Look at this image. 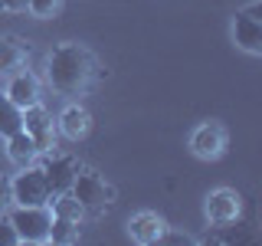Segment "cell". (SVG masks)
Listing matches in <instances>:
<instances>
[{"label": "cell", "mask_w": 262, "mask_h": 246, "mask_svg": "<svg viewBox=\"0 0 262 246\" xmlns=\"http://www.w3.org/2000/svg\"><path fill=\"white\" fill-rule=\"evenodd\" d=\"M62 10V0H30V13H36L39 20H49Z\"/></svg>", "instance_id": "ac0fdd59"}, {"label": "cell", "mask_w": 262, "mask_h": 246, "mask_svg": "<svg viewBox=\"0 0 262 246\" xmlns=\"http://www.w3.org/2000/svg\"><path fill=\"white\" fill-rule=\"evenodd\" d=\"M10 200H13V194H10V180H7V177H0V210H4Z\"/></svg>", "instance_id": "44dd1931"}, {"label": "cell", "mask_w": 262, "mask_h": 246, "mask_svg": "<svg viewBox=\"0 0 262 246\" xmlns=\"http://www.w3.org/2000/svg\"><path fill=\"white\" fill-rule=\"evenodd\" d=\"M49 240H53V243H76L79 240V223H76V220H66V217H53Z\"/></svg>", "instance_id": "e0dca14e"}, {"label": "cell", "mask_w": 262, "mask_h": 246, "mask_svg": "<svg viewBox=\"0 0 262 246\" xmlns=\"http://www.w3.org/2000/svg\"><path fill=\"white\" fill-rule=\"evenodd\" d=\"M82 203L72 197V191H66V194H59L53 200V217H66V220H76V223H82Z\"/></svg>", "instance_id": "2e32d148"}, {"label": "cell", "mask_w": 262, "mask_h": 246, "mask_svg": "<svg viewBox=\"0 0 262 246\" xmlns=\"http://www.w3.org/2000/svg\"><path fill=\"white\" fill-rule=\"evenodd\" d=\"M131 236H135L138 243H161V236H164V220L158 217V213H151V210H144V213H135L131 217Z\"/></svg>", "instance_id": "8fae6325"}, {"label": "cell", "mask_w": 262, "mask_h": 246, "mask_svg": "<svg viewBox=\"0 0 262 246\" xmlns=\"http://www.w3.org/2000/svg\"><path fill=\"white\" fill-rule=\"evenodd\" d=\"M79 161L76 158H69V154H59V158H53L43 168V174H46V184H49V191L53 194H66V191H72V184H76V177H79Z\"/></svg>", "instance_id": "9c48e42d"}, {"label": "cell", "mask_w": 262, "mask_h": 246, "mask_svg": "<svg viewBox=\"0 0 262 246\" xmlns=\"http://www.w3.org/2000/svg\"><path fill=\"white\" fill-rule=\"evenodd\" d=\"M89 125H92V118H89V112L82 109V105H69V109L59 115V131H62L66 138H72V141L85 138Z\"/></svg>", "instance_id": "7c38bea8"}, {"label": "cell", "mask_w": 262, "mask_h": 246, "mask_svg": "<svg viewBox=\"0 0 262 246\" xmlns=\"http://www.w3.org/2000/svg\"><path fill=\"white\" fill-rule=\"evenodd\" d=\"M27 59V46L20 43L16 36H0V72H16Z\"/></svg>", "instance_id": "5bb4252c"}, {"label": "cell", "mask_w": 262, "mask_h": 246, "mask_svg": "<svg viewBox=\"0 0 262 246\" xmlns=\"http://www.w3.org/2000/svg\"><path fill=\"white\" fill-rule=\"evenodd\" d=\"M20 236H16V227L10 223V217H0V246H16Z\"/></svg>", "instance_id": "d6986e66"}, {"label": "cell", "mask_w": 262, "mask_h": 246, "mask_svg": "<svg viewBox=\"0 0 262 246\" xmlns=\"http://www.w3.org/2000/svg\"><path fill=\"white\" fill-rule=\"evenodd\" d=\"M10 223L16 227L20 243H49L53 210L49 207H23V203H16V210L10 213Z\"/></svg>", "instance_id": "7a4b0ae2"}, {"label": "cell", "mask_w": 262, "mask_h": 246, "mask_svg": "<svg viewBox=\"0 0 262 246\" xmlns=\"http://www.w3.org/2000/svg\"><path fill=\"white\" fill-rule=\"evenodd\" d=\"M190 148H193V154L196 158H220L223 154V148H226V131L223 125H216V121H207V125H200L193 131V138H190Z\"/></svg>", "instance_id": "ba28073f"}, {"label": "cell", "mask_w": 262, "mask_h": 246, "mask_svg": "<svg viewBox=\"0 0 262 246\" xmlns=\"http://www.w3.org/2000/svg\"><path fill=\"white\" fill-rule=\"evenodd\" d=\"M7 154H10V161L16 164V168H30V164L36 161L39 148H36V141H33V138L27 135V131H16V135H10Z\"/></svg>", "instance_id": "4fadbf2b"}, {"label": "cell", "mask_w": 262, "mask_h": 246, "mask_svg": "<svg viewBox=\"0 0 262 246\" xmlns=\"http://www.w3.org/2000/svg\"><path fill=\"white\" fill-rule=\"evenodd\" d=\"M0 10H7V13H27L30 10V0H0Z\"/></svg>", "instance_id": "ffe728a7"}, {"label": "cell", "mask_w": 262, "mask_h": 246, "mask_svg": "<svg viewBox=\"0 0 262 246\" xmlns=\"http://www.w3.org/2000/svg\"><path fill=\"white\" fill-rule=\"evenodd\" d=\"M72 197L82 203V210H85V213H102L112 203L115 187H108L102 177L95 174V171H79L76 184H72Z\"/></svg>", "instance_id": "3957f363"}, {"label": "cell", "mask_w": 262, "mask_h": 246, "mask_svg": "<svg viewBox=\"0 0 262 246\" xmlns=\"http://www.w3.org/2000/svg\"><path fill=\"white\" fill-rule=\"evenodd\" d=\"M7 95H10L13 105H20V109H30V105L39 102V82L33 72H16L10 79V86H7Z\"/></svg>", "instance_id": "30bf717a"}, {"label": "cell", "mask_w": 262, "mask_h": 246, "mask_svg": "<svg viewBox=\"0 0 262 246\" xmlns=\"http://www.w3.org/2000/svg\"><path fill=\"white\" fill-rule=\"evenodd\" d=\"M259 13H262V7L252 4L246 10H239L233 20V39L246 53H262V16Z\"/></svg>", "instance_id": "5b68a950"}, {"label": "cell", "mask_w": 262, "mask_h": 246, "mask_svg": "<svg viewBox=\"0 0 262 246\" xmlns=\"http://www.w3.org/2000/svg\"><path fill=\"white\" fill-rule=\"evenodd\" d=\"M23 174H16V180L10 184V194L16 203H23V207H46L49 197H53V191H49L46 184V174L39 168H20Z\"/></svg>", "instance_id": "277c9868"}, {"label": "cell", "mask_w": 262, "mask_h": 246, "mask_svg": "<svg viewBox=\"0 0 262 246\" xmlns=\"http://www.w3.org/2000/svg\"><path fill=\"white\" fill-rule=\"evenodd\" d=\"M49 86L62 95H79L92 86V79L98 76V63L85 46L79 43H62L49 53V66H46Z\"/></svg>", "instance_id": "6da1fadb"}, {"label": "cell", "mask_w": 262, "mask_h": 246, "mask_svg": "<svg viewBox=\"0 0 262 246\" xmlns=\"http://www.w3.org/2000/svg\"><path fill=\"white\" fill-rule=\"evenodd\" d=\"M16 131H23V109L13 105L7 92H0V135L10 138Z\"/></svg>", "instance_id": "9a60e30c"}, {"label": "cell", "mask_w": 262, "mask_h": 246, "mask_svg": "<svg viewBox=\"0 0 262 246\" xmlns=\"http://www.w3.org/2000/svg\"><path fill=\"white\" fill-rule=\"evenodd\" d=\"M23 131L36 141L39 151H49L53 148V118H49V112L43 105H30V109H23Z\"/></svg>", "instance_id": "52a82bcc"}, {"label": "cell", "mask_w": 262, "mask_h": 246, "mask_svg": "<svg viewBox=\"0 0 262 246\" xmlns=\"http://www.w3.org/2000/svg\"><path fill=\"white\" fill-rule=\"evenodd\" d=\"M239 210H243V200L236 191H229V187H220V191H213L207 197V217L210 223L216 227H226L233 223V220H239Z\"/></svg>", "instance_id": "8992f818"}]
</instances>
